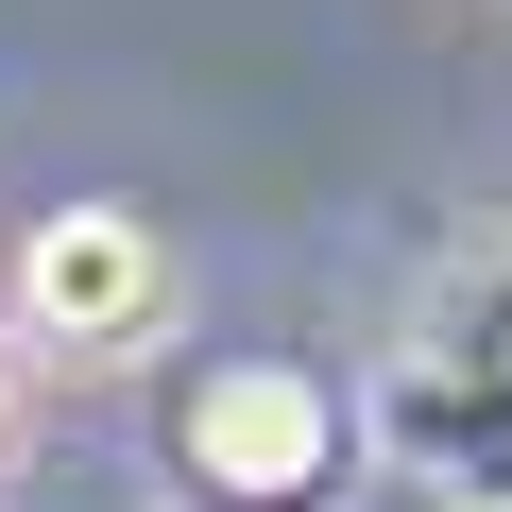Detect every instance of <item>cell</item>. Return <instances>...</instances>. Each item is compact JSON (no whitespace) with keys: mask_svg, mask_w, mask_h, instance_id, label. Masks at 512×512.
<instances>
[{"mask_svg":"<svg viewBox=\"0 0 512 512\" xmlns=\"http://www.w3.org/2000/svg\"><path fill=\"white\" fill-rule=\"evenodd\" d=\"M376 444H393L410 478H444L461 512H512V376H410V359H393Z\"/></svg>","mask_w":512,"mask_h":512,"instance_id":"cell-3","label":"cell"},{"mask_svg":"<svg viewBox=\"0 0 512 512\" xmlns=\"http://www.w3.org/2000/svg\"><path fill=\"white\" fill-rule=\"evenodd\" d=\"M171 325V239L137 205H52L18 239V342L35 359H137Z\"/></svg>","mask_w":512,"mask_h":512,"instance_id":"cell-2","label":"cell"},{"mask_svg":"<svg viewBox=\"0 0 512 512\" xmlns=\"http://www.w3.org/2000/svg\"><path fill=\"white\" fill-rule=\"evenodd\" d=\"M171 478H188V512H342V393L308 376V359H205L188 393H171Z\"/></svg>","mask_w":512,"mask_h":512,"instance_id":"cell-1","label":"cell"},{"mask_svg":"<svg viewBox=\"0 0 512 512\" xmlns=\"http://www.w3.org/2000/svg\"><path fill=\"white\" fill-rule=\"evenodd\" d=\"M18 427H35V376H18V359H0V461H18Z\"/></svg>","mask_w":512,"mask_h":512,"instance_id":"cell-4","label":"cell"}]
</instances>
